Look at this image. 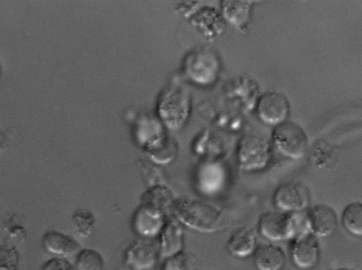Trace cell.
<instances>
[{"instance_id":"10","label":"cell","mask_w":362,"mask_h":270,"mask_svg":"<svg viewBox=\"0 0 362 270\" xmlns=\"http://www.w3.org/2000/svg\"><path fill=\"white\" fill-rule=\"evenodd\" d=\"M158 257V245L151 240L140 238L127 248L124 262L132 270H151Z\"/></svg>"},{"instance_id":"11","label":"cell","mask_w":362,"mask_h":270,"mask_svg":"<svg viewBox=\"0 0 362 270\" xmlns=\"http://www.w3.org/2000/svg\"><path fill=\"white\" fill-rule=\"evenodd\" d=\"M159 233V257L166 259L182 252L183 232L177 221L169 219L164 222Z\"/></svg>"},{"instance_id":"15","label":"cell","mask_w":362,"mask_h":270,"mask_svg":"<svg viewBox=\"0 0 362 270\" xmlns=\"http://www.w3.org/2000/svg\"><path fill=\"white\" fill-rule=\"evenodd\" d=\"M341 221L347 233L356 237H361L362 235L361 202L354 201L347 204L342 211Z\"/></svg>"},{"instance_id":"5","label":"cell","mask_w":362,"mask_h":270,"mask_svg":"<svg viewBox=\"0 0 362 270\" xmlns=\"http://www.w3.org/2000/svg\"><path fill=\"white\" fill-rule=\"evenodd\" d=\"M311 195L305 184L290 181L279 185L274 192L273 203L279 211L296 213L305 211L309 206Z\"/></svg>"},{"instance_id":"9","label":"cell","mask_w":362,"mask_h":270,"mask_svg":"<svg viewBox=\"0 0 362 270\" xmlns=\"http://www.w3.org/2000/svg\"><path fill=\"white\" fill-rule=\"evenodd\" d=\"M175 201L173 192L167 187L154 185L143 194L139 211L153 220L162 221Z\"/></svg>"},{"instance_id":"8","label":"cell","mask_w":362,"mask_h":270,"mask_svg":"<svg viewBox=\"0 0 362 270\" xmlns=\"http://www.w3.org/2000/svg\"><path fill=\"white\" fill-rule=\"evenodd\" d=\"M304 220L306 230L317 238L331 235L334 232L338 223L336 211L324 203L309 206L305 210Z\"/></svg>"},{"instance_id":"17","label":"cell","mask_w":362,"mask_h":270,"mask_svg":"<svg viewBox=\"0 0 362 270\" xmlns=\"http://www.w3.org/2000/svg\"><path fill=\"white\" fill-rule=\"evenodd\" d=\"M71 223L76 235L81 238H86L93 232L95 225V217L90 211L81 209L73 213Z\"/></svg>"},{"instance_id":"2","label":"cell","mask_w":362,"mask_h":270,"mask_svg":"<svg viewBox=\"0 0 362 270\" xmlns=\"http://www.w3.org/2000/svg\"><path fill=\"white\" fill-rule=\"evenodd\" d=\"M271 154V144L267 139L258 135H245L237 146V164L243 171L259 170L268 165Z\"/></svg>"},{"instance_id":"23","label":"cell","mask_w":362,"mask_h":270,"mask_svg":"<svg viewBox=\"0 0 362 270\" xmlns=\"http://www.w3.org/2000/svg\"><path fill=\"white\" fill-rule=\"evenodd\" d=\"M0 74H1V65H0Z\"/></svg>"},{"instance_id":"18","label":"cell","mask_w":362,"mask_h":270,"mask_svg":"<svg viewBox=\"0 0 362 270\" xmlns=\"http://www.w3.org/2000/svg\"><path fill=\"white\" fill-rule=\"evenodd\" d=\"M75 267L76 270H103L104 259L97 250L83 249L76 254Z\"/></svg>"},{"instance_id":"6","label":"cell","mask_w":362,"mask_h":270,"mask_svg":"<svg viewBox=\"0 0 362 270\" xmlns=\"http://www.w3.org/2000/svg\"><path fill=\"white\" fill-rule=\"evenodd\" d=\"M290 255L293 264L298 269H313L318 263L320 256L318 239L306 230L298 233L293 238Z\"/></svg>"},{"instance_id":"20","label":"cell","mask_w":362,"mask_h":270,"mask_svg":"<svg viewBox=\"0 0 362 270\" xmlns=\"http://www.w3.org/2000/svg\"><path fill=\"white\" fill-rule=\"evenodd\" d=\"M189 257L182 251L166 258L162 270H189Z\"/></svg>"},{"instance_id":"19","label":"cell","mask_w":362,"mask_h":270,"mask_svg":"<svg viewBox=\"0 0 362 270\" xmlns=\"http://www.w3.org/2000/svg\"><path fill=\"white\" fill-rule=\"evenodd\" d=\"M20 256L11 245H0V270H18Z\"/></svg>"},{"instance_id":"7","label":"cell","mask_w":362,"mask_h":270,"mask_svg":"<svg viewBox=\"0 0 362 270\" xmlns=\"http://www.w3.org/2000/svg\"><path fill=\"white\" fill-rule=\"evenodd\" d=\"M256 112L261 122L275 127L286 121L289 113V102L281 93L268 91L259 97Z\"/></svg>"},{"instance_id":"14","label":"cell","mask_w":362,"mask_h":270,"mask_svg":"<svg viewBox=\"0 0 362 270\" xmlns=\"http://www.w3.org/2000/svg\"><path fill=\"white\" fill-rule=\"evenodd\" d=\"M257 246L255 232L252 228L244 226L235 230L230 236L226 249L233 257L244 259L252 255Z\"/></svg>"},{"instance_id":"1","label":"cell","mask_w":362,"mask_h":270,"mask_svg":"<svg viewBox=\"0 0 362 270\" xmlns=\"http://www.w3.org/2000/svg\"><path fill=\"white\" fill-rule=\"evenodd\" d=\"M172 210L180 223L200 233H216L224 227L223 209L206 200L180 199L175 201Z\"/></svg>"},{"instance_id":"21","label":"cell","mask_w":362,"mask_h":270,"mask_svg":"<svg viewBox=\"0 0 362 270\" xmlns=\"http://www.w3.org/2000/svg\"><path fill=\"white\" fill-rule=\"evenodd\" d=\"M42 270H76L67 260L62 257L50 259L45 263Z\"/></svg>"},{"instance_id":"12","label":"cell","mask_w":362,"mask_h":270,"mask_svg":"<svg viewBox=\"0 0 362 270\" xmlns=\"http://www.w3.org/2000/svg\"><path fill=\"white\" fill-rule=\"evenodd\" d=\"M42 242L47 252L62 258L76 255L81 250V245L75 238L57 230L45 233Z\"/></svg>"},{"instance_id":"3","label":"cell","mask_w":362,"mask_h":270,"mask_svg":"<svg viewBox=\"0 0 362 270\" xmlns=\"http://www.w3.org/2000/svg\"><path fill=\"white\" fill-rule=\"evenodd\" d=\"M272 145L283 156L300 159L306 153L308 139L298 124L286 120L274 127L272 132Z\"/></svg>"},{"instance_id":"22","label":"cell","mask_w":362,"mask_h":270,"mask_svg":"<svg viewBox=\"0 0 362 270\" xmlns=\"http://www.w3.org/2000/svg\"><path fill=\"white\" fill-rule=\"evenodd\" d=\"M329 270H356V269L354 268H351V267L341 266V267H338L336 269H329Z\"/></svg>"},{"instance_id":"16","label":"cell","mask_w":362,"mask_h":270,"mask_svg":"<svg viewBox=\"0 0 362 270\" xmlns=\"http://www.w3.org/2000/svg\"><path fill=\"white\" fill-rule=\"evenodd\" d=\"M224 3L223 15L230 24L240 26L246 22L250 10L249 1H226Z\"/></svg>"},{"instance_id":"13","label":"cell","mask_w":362,"mask_h":270,"mask_svg":"<svg viewBox=\"0 0 362 270\" xmlns=\"http://www.w3.org/2000/svg\"><path fill=\"white\" fill-rule=\"evenodd\" d=\"M252 255L257 270H281L286 263L284 251L274 243L257 245Z\"/></svg>"},{"instance_id":"4","label":"cell","mask_w":362,"mask_h":270,"mask_svg":"<svg viewBox=\"0 0 362 270\" xmlns=\"http://www.w3.org/2000/svg\"><path fill=\"white\" fill-rule=\"evenodd\" d=\"M259 235L270 242H279L293 238L298 233V221L295 213L281 211H268L258 220Z\"/></svg>"}]
</instances>
